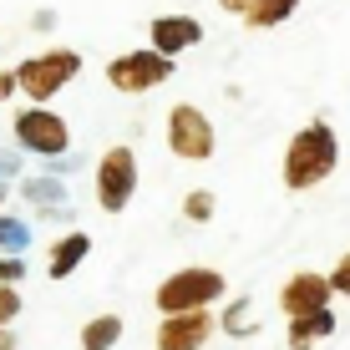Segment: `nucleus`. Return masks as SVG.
<instances>
[{"instance_id": "nucleus-1", "label": "nucleus", "mask_w": 350, "mask_h": 350, "mask_svg": "<svg viewBox=\"0 0 350 350\" xmlns=\"http://www.w3.org/2000/svg\"><path fill=\"white\" fill-rule=\"evenodd\" d=\"M335 163H340V142H335L330 122L299 127L295 137H289V148H284V188H295V193L320 188L325 178L335 173Z\"/></svg>"}, {"instance_id": "nucleus-2", "label": "nucleus", "mask_w": 350, "mask_h": 350, "mask_svg": "<svg viewBox=\"0 0 350 350\" xmlns=\"http://www.w3.org/2000/svg\"><path fill=\"white\" fill-rule=\"evenodd\" d=\"M228 280L219 269H208V264H193V269H178L167 274V280L152 289V305H158V315H188V310H208L224 299Z\"/></svg>"}, {"instance_id": "nucleus-3", "label": "nucleus", "mask_w": 350, "mask_h": 350, "mask_svg": "<svg viewBox=\"0 0 350 350\" xmlns=\"http://www.w3.org/2000/svg\"><path fill=\"white\" fill-rule=\"evenodd\" d=\"M77 71H81V56L66 51V46H56V51H41V56H31V62L16 66V87L31 96V107H46L66 81H77Z\"/></svg>"}, {"instance_id": "nucleus-4", "label": "nucleus", "mask_w": 350, "mask_h": 350, "mask_svg": "<svg viewBox=\"0 0 350 350\" xmlns=\"http://www.w3.org/2000/svg\"><path fill=\"white\" fill-rule=\"evenodd\" d=\"M10 132H16V148L36 152V158H66V148H71V122L62 112H46V107L16 112L10 117Z\"/></svg>"}, {"instance_id": "nucleus-5", "label": "nucleus", "mask_w": 350, "mask_h": 350, "mask_svg": "<svg viewBox=\"0 0 350 350\" xmlns=\"http://www.w3.org/2000/svg\"><path fill=\"white\" fill-rule=\"evenodd\" d=\"M137 193V158L132 148H107L96 163V208L102 213H122Z\"/></svg>"}, {"instance_id": "nucleus-6", "label": "nucleus", "mask_w": 350, "mask_h": 350, "mask_svg": "<svg viewBox=\"0 0 350 350\" xmlns=\"http://www.w3.org/2000/svg\"><path fill=\"white\" fill-rule=\"evenodd\" d=\"M167 77H173V56L152 51V46H142V51H127V56H117V62H107V81H112L117 92H127V96L163 87Z\"/></svg>"}, {"instance_id": "nucleus-7", "label": "nucleus", "mask_w": 350, "mask_h": 350, "mask_svg": "<svg viewBox=\"0 0 350 350\" xmlns=\"http://www.w3.org/2000/svg\"><path fill=\"white\" fill-rule=\"evenodd\" d=\"M213 142H219V137H213V122L193 102L167 107V148H173L178 158L203 163V158H213Z\"/></svg>"}, {"instance_id": "nucleus-8", "label": "nucleus", "mask_w": 350, "mask_h": 350, "mask_svg": "<svg viewBox=\"0 0 350 350\" xmlns=\"http://www.w3.org/2000/svg\"><path fill=\"white\" fill-rule=\"evenodd\" d=\"M213 330H219V320L208 310H188V315H163L152 340H158V350H203L213 340Z\"/></svg>"}, {"instance_id": "nucleus-9", "label": "nucleus", "mask_w": 350, "mask_h": 350, "mask_svg": "<svg viewBox=\"0 0 350 350\" xmlns=\"http://www.w3.org/2000/svg\"><path fill=\"white\" fill-rule=\"evenodd\" d=\"M330 305V280L325 274H289L284 289H280V315H310V310H325Z\"/></svg>"}, {"instance_id": "nucleus-10", "label": "nucleus", "mask_w": 350, "mask_h": 350, "mask_svg": "<svg viewBox=\"0 0 350 350\" xmlns=\"http://www.w3.org/2000/svg\"><path fill=\"white\" fill-rule=\"evenodd\" d=\"M21 198H26L41 219H56V224L71 219V193H66V183L56 173L51 178H26V183H21Z\"/></svg>"}, {"instance_id": "nucleus-11", "label": "nucleus", "mask_w": 350, "mask_h": 350, "mask_svg": "<svg viewBox=\"0 0 350 350\" xmlns=\"http://www.w3.org/2000/svg\"><path fill=\"white\" fill-rule=\"evenodd\" d=\"M198 41H203V26L193 16H158L152 21V51H163V56H178Z\"/></svg>"}, {"instance_id": "nucleus-12", "label": "nucleus", "mask_w": 350, "mask_h": 350, "mask_svg": "<svg viewBox=\"0 0 350 350\" xmlns=\"http://www.w3.org/2000/svg\"><path fill=\"white\" fill-rule=\"evenodd\" d=\"M92 254V234H81V228H71V234H62L51 244V254H46V274L51 280H71L77 274V264Z\"/></svg>"}, {"instance_id": "nucleus-13", "label": "nucleus", "mask_w": 350, "mask_h": 350, "mask_svg": "<svg viewBox=\"0 0 350 350\" xmlns=\"http://www.w3.org/2000/svg\"><path fill=\"white\" fill-rule=\"evenodd\" d=\"M325 335H335V315H330V305L289 320V350H310L315 340H325Z\"/></svg>"}, {"instance_id": "nucleus-14", "label": "nucleus", "mask_w": 350, "mask_h": 350, "mask_svg": "<svg viewBox=\"0 0 350 350\" xmlns=\"http://www.w3.org/2000/svg\"><path fill=\"white\" fill-rule=\"evenodd\" d=\"M122 315H92L87 325H81V350H112L117 340H122Z\"/></svg>"}, {"instance_id": "nucleus-15", "label": "nucleus", "mask_w": 350, "mask_h": 350, "mask_svg": "<svg viewBox=\"0 0 350 350\" xmlns=\"http://www.w3.org/2000/svg\"><path fill=\"white\" fill-rule=\"evenodd\" d=\"M299 10V0H254V10L244 16V26L249 31H269V26H280V21H289Z\"/></svg>"}, {"instance_id": "nucleus-16", "label": "nucleus", "mask_w": 350, "mask_h": 350, "mask_svg": "<svg viewBox=\"0 0 350 350\" xmlns=\"http://www.w3.org/2000/svg\"><path fill=\"white\" fill-rule=\"evenodd\" d=\"M26 249H31V224L0 213V254H26Z\"/></svg>"}, {"instance_id": "nucleus-17", "label": "nucleus", "mask_w": 350, "mask_h": 350, "mask_svg": "<svg viewBox=\"0 0 350 350\" xmlns=\"http://www.w3.org/2000/svg\"><path fill=\"white\" fill-rule=\"evenodd\" d=\"M183 219H193V224H208L213 219V193L208 188H193L183 198Z\"/></svg>"}, {"instance_id": "nucleus-18", "label": "nucleus", "mask_w": 350, "mask_h": 350, "mask_svg": "<svg viewBox=\"0 0 350 350\" xmlns=\"http://www.w3.org/2000/svg\"><path fill=\"white\" fill-rule=\"evenodd\" d=\"M16 315H21V289L16 284H0V330H5Z\"/></svg>"}, {"instance_id": "nucleus-19", "label": "nucleus", "mask_w": 350, "mask_h": 350, "mask_svg": "<svg viewBox=\"0 0 350 350\" xmlns=\"http://www.w3.org/2000/svg\"><path fill=\"white\" fill-rule=\"evenodd\" d=\"M26 280V254H0V284H21Z\"/></svg>"}, {"instance_id": "nucleus-20", "label": "nucleus", "mask_w": 350, "mask_h": 350, "mask_svg": "<svg viewBox=\"0 0 350 350\" xmlns=\"http://www.w3.org/2000/svg\"><path fill=\"white\" fill-rule=\"evenodd\" d=\"M325 280H330V295H350V254H340V264H335Z\"/></svg>"}, {"instance_id": "nucleus-21", "label": "nucleus", "mask_w": 350, "mask_h": 350, "mask_svg": "<svg viewBox=\"0 0 350 350\" xmlns=\"http://www.w3.org/2000/svg\"><path fill=\"white\" fill-rule=\"evenodd\" d=\"M244 315H249V299H234V305H228V315H224V330H228V335H234V330L244 335V330H249Z\"/></svg>"}, {"instance_id": "nucleus-22", "label": "nucleus", "mask_w": 350, "mask_h": 350, "mask_svg": "<svg viewBox=\"0 0 350 350\" xmlns=\"http://www.w3.org/2000/svg\"><path fill=\"white\" fill-rule=\"evenodd\" d=\"M21 87H16V71H0V102H10Z\"/></svg>"}, {"instance_id": "nucleus-23", "label": "nucleus", "mask_w": 350, "mask_h": 350, "mask_svg": "<svg viewBox=\"0 0 350 350\" xmlns=\"http://www.w3.org/2000/svg\"><path fill=\"white\" fill-rule=\"evenodd\" d=\"M219 5L228 10V16H249V10H254V0H219Z\"/></svg>"}, {"instance_id": "nucleus-24", "label": "nucleus", "mask_w": 350, "mask_h": 350, "mask_svg": "<svg viewBox=\"0 0 350 350\" xmlns=\"http://www.w3.org/2000/svg\"><path fill=\"white\" fill-rule=\"evenodd\" d=\"M16 167H21V158H16V152H0V178H10Z\"/></svg>"}, {"instance_id": "nucleus-25", "label": "nucleus", "mask_w": 350, "mask_h": 350, "mask_svg": "<svg viewBox=\"0 0 350 350\" xmlns=\"http://www.w3.org/2000/svg\"><path fill=\"white\" fill-rule=\"evenodd\" d=\"M5 198H10V183H5V178H0V208H5Z\"/></svg>"}, {"instance_id": "nucleus-26", "label": "nucleus", "mask_w": 350, "mask_h": 350, "mask_svg": "<svg viewBox=\"0 0 350 350\" xmlns=\"http://www.w3.org/2000/svg\"><path fill=\"white\" fill-rule=\"evenodd\" d=\"M0 350H16V340H10V335H5V340H0Z\"/></svg>"}, {"instance_id": "nucleus-27", "label": "nucleus", "mask_w": 350, "mask_h": 350, "mask_svg": "<svg viewBox=\"0 0 350 350\" xmlns=\"http://www.w3.org/2000/svg\"><path fill=\"white\" fill-rule=\"evenodd\" d=\"M0 340H5V330H0Z\"/></svg>"}]
</instances>
